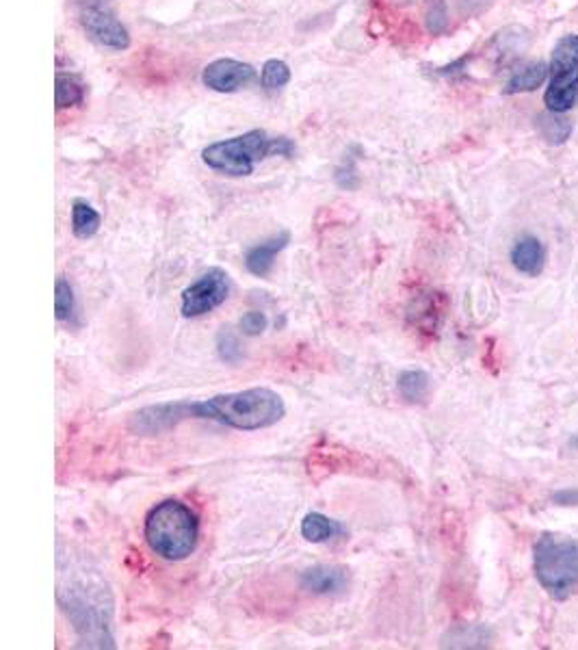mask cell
<instances>
[{"mask_svg": "<svg viewBox=\"0 0 578 650\" xmlns=\"http://www.w3.org/2000/svg\"><path fill=\"white\" fill-rule=\"evenodd\" d=\"M287 416L285 399L272 388H248L193 401V418L215 421L239 432H259Z\"/></svg>", "mask_w": 578, "mask_h": 650, "instance_id": "1", "label": "cell"}, {"mask_svg": "<svg viewBox=\"0 0 578 650\" xmlns=\"http://www.w3.org/2000/svg\"><path fill=\"white\" fill-rule=\"evenodd\" d=\"M294 143L289 137H272L263 128L248 130L243 135L215 141L202 150V161L213 170L230 178L252 176L256 165L272 159L294 154Z\"/></svg>", "mask_w": 578, "mask_h": 650, "instance_id": "2", "label": "cell"}, {"mask_svg": "<svg viewBox=\"0 0 578 650\" xmlns=\"http://www.w3.org/2000/svg\"><path fill=\"white\" fill-rule=\"evenodd\" d=\"M143 536L152 553L165 562H183L198 549L200 521L187 503L167 499L150 510Z\"/></svg>", "mask_w": 578, "mask_h": 650, "instance_id": "3", "label": "cell"}, {"mask_svg": "<svg viewBox=\"0 0 578 650\" xmlns=\"http://www.w3.org/2000/svg\"><path fill=\"white\" fill-rule=\"evenodd\" d=\"M67 599H61L63 610L72 618L85 647L89 649H113V636L109 632L111 603H104V590L91 588L89 584H76L65 590Z\"/></svg>", "mask_w": 578, "mask_h": 650, "instance_id": "4", "label": "cell"}, {"mask_svg": "<svg viewBox=\"0 0 578 650\" xmlns=\"http://www.w3.org/2000/svg\"><path fill=\"white\" fill-rule=\"evenodd\" d=\"M536 575L555 599H568L578 590V540L544 536L536 545Z\"/></svg>", "mask_w": 578, "mask_h": 650, "instance_id": "5", "label": "cell"}, {"mask_svg": "<svg viewBox=\"0 0 578 650\" xmlns=\"http://www.w3.org/2000/svg\"><path fill=\"white\" fill-rule=\"evenodd\" d=\"M549 67L551 87L544 98L546 109L566 113L578 100V35H566L557 41Z\"/></svg>", "mask_w": 578, "mask_h": 650, "instance_id": "6", "label": "cell"}, {"mask_svg": "<svg viewBox=\"0 0 578 650\" xmlns=\"http://www.w3.org/2000/svg\"><path fill=\"white\" fill-rule=\"evenodd\" d=\"M230 276L228 272L213 267L204 272L198 280H193L180 296V313L187 320L204 317L217 311L230 298Z\"/></svg>", "mask_w": 578, "mask_h": 650, "instance_id": "7", "label": "cell"}, {"mask_svg": "<svg viewBox=\"0 0 578 650\" xmlns=\"http://www.w3.org/2000/svg\"><path fill=\"white\" fill-rule=\"evenodd\" d=\"M78 22L85 33L100 46L111 50L130 48L128 28L117 20L106 0H78Z\"/></svg>", "mask_w": 578, "mask_h": 650, "instance_id": "8", "label": "cell"}, {"mask_svg": "<svg viewBox=\"0 0 578 650\" xmlns=\"http://www.w3.org/2000/svg\"><path fill=\"white\" fill-rule=\"evenodd\" d=\"M256 78V67L237 59H217L202 72V83L217 93H235Z\"/></svg>", "mask_w": 578, "mask_h": 650, "instance_id": "9", "label": "cell"}, {"mask_svg": "<svg viewBox=\"0 0 578 650\" xmlns=\"http://www.w3.org/2000/svg\"><path fill=\"white\" fill-rule=\"evenodd\" d=\"M193 418V401H176V403H159L150 405L135 414L133 423L139 432L159 434L176 427L178 423Z\"/></svg>", "mask_w": 578, "mask_h": 650, "instance_id": "10", "label": "cell"}, {"mask_svg": "<svg viewBox=\"0 0 578 650\" xmlns=\"http://www.w3.org/2000/svg\"><path fill=\"white\" fill-rule=\"evenodd\" d=\"M349 586V571L340 566H314L301 575V588L316 597L342 595Z\"/></svg>", "mask_w": 578, "mask_h": 650, "instance_id": "11", "label": "cell"}, {"mask_svg": "<svg viewBox=\"0 0 578 650\" xmlns=\"http://www.w3.org/2000/svg\"><path fill=\"white\" fill-rule=\"evenodd\" d=\"M290 233H278L274 237H269L267 241L254 246L248 250L246 254V267L252 276L256 278H267L274 267H276V259L289 248Z\"/></svg>", "mask_w": 578, "mask_h": 650, "instance_id": "12", "label": "cell"}, {"mask_svg": "<svg viewBox=\"0 0 578 650\" xmlns=\"http://www.w3.org/2000/svg\"><path fill=\"white\" fill-rule=\"evenodd\" d=\"M544 246L536 237H523L512 250V263L520 274L540 276L544 270Z\"/></svg>", "mask_w": 578, "mask_h": 650, "instance_id": "13", "label": "cell"}, {"mask_svg": "<svg viewBox=\"0 0 578 650\" xmlns=\"http://www.w3.org/2000/svg\"><path fill=\"white\" fill-rule=\"evenodd\" d=\"M342 534H344L342 525L338 521L321 514V512H310L301 521V536H303V540H307L312 545L329 542V540H334Z\"/></svg>", "mask_w": 578, "mask_h": 650, "instance_id": "14", "label": "cell"}, {"mask_svg": "<svg viewBox=\"0 0 578 650\" xmlns=\"http://www.w3.org/2000/svg\"><path fill=\"white\" fill-rule=\"evenodd\" d=\"M551 67L544 61H533L529 65H525L523 70H518L505 85V93L516 96V93H529L536 91L544 85V80L549 78Z\"/></svg>", "mask_w": 578, "mask_h": 650, "instance_id": "15", "label": "cell"}, {"mask_svg": "<svg viewBox=\"0 0 578 650\" xmlns=\"http://www.w3.org/2000/svg\"><path fill=\"white\" fill-rule=\"evenodd\" d=\"M85 100V87L83 83L65 72H56L54 76V107L56 111L72 109Z\"/></svg>", "mask_w": 578, "mask_h": 650, "instance_id": "16", "label": "cell"}, {"mask_svg": "<svg viewBox=\"0 0 578 650\" xmlns=\"http://www.w3.org/2000/svg\"><path fill=\"white\" fill-rule=\"evenodd\" d=\"M102 224L100 213L85 200H76L72 204V233L76 239H91L98 235Z\"/></svg>", "mask_w": 578, "mask_h": 650, "instance_id": "17", "label": "cell"}, {"mask_svg": "<svg viewBox=\"0 0 578 650\" xmlns=\"http://www.w3.org/2000/svg\"><path fill=\"white\" fill-rule=\"evenodd\" d=\"M397 388L401 392V397L410 403H420L429 397L431 390V377L425 371L412 368V371H403L399 373L397 379Z\"/></svg>", "mask_w": 578, "mask_h": 650, "instance_id": "18", "label": "cell"}, {"mask_svg": "<svg viewBox=\"0 0 578 650\" xmlns=\"http://www.w3.org/2000/svg\"><path fill=\"white\" fill-rule=\"evenodd\" d=\"M538 128L549 143H564L573 135V122L564 117V113L549 111L546 115L538 117Z\"/></svg>", "mask_w": 578, "mask_h": 650, "instance_id": "19", "label": "cell"}, {"mask_svg": "<svg viewBox=\"0 0 578 650\" xmlns=\"http://www.w3.org/2000/svg\"><path fill=\"white\" fill-rule=\"evenodd\" d=\"M290 83V67L282 59H269L261 70V85L267 91H278Z\"/></svg>", "mask_w": 578, "mask_h": 650, "instance_id": "20", "label": "cell"}, {"mask_svg": "<svg viewBox=\"0 0 578 650\" xmlns=\"http://www.w3.org/2000/svg\"><path fill=\"white\" fill-rule=\"evenodd\" d=\"M76 311L74 289L65 278H59L54 285V317L56 322H70Z\"/></svg>", "mask_w": 578, "mask_h": 650, "instance_id": "21", "label": "cell"}, {"mask_svg": "<svg viewBox=\"0 0 578 650\" xmlns=\"http://www.w3.org/2000/svg\"><path fill=\"white\" fill-rule=\"evenodd\" d=\"M438 300L440 298H436V293H434V298H427V300L418 302L416 309L410 311V320H414V324L418 325L423 332H429L438 325V315L436 313L431 315V311L438 309Z\"/></svg>", "mask_w": 578, "mask_h": 650, "instance_id": "22", "label": "cell"}, {"mask_svg": "<svg viewBox=\"0 0 578 650\" xmlns=\"http://www.w3.org/2000/svg\"><path fill=\"white\" fill-rule=\"evenodd\" d=\"M217 351H219V358L224 362H230V364H237L243 360V347L239 342V338L228 332V329H222L219 336H217Z\"/></svg>", "mask_w": 578, "mask_h": 650, "instance_id": "23", "label": "cell"}, {"mask_svg": "<svg viewBox=\"0 0 578 650\" xmlns=\"http://www.w3.org/2000/svg\"><path fill=\"white\" fill-rule=\"evenodd\" d=\"M267 325H269V320H267V315L261 313V311H250V313L243 315L241 322H239V327H241V332H243L246 336H261V334L267 329Z\"/></svg>", "mask_w": 578, "mask_h": 650, "instance_id": "24", "label": "cell"}, {"mask_svg": "<svg viewBox=\"0 0 578 650\" xmlns=\"http://www.w3.org/2000/svg\"><path fill=\"white\" fill-rule=\"evenodd\" d=\"M427 24H429V30L434 35L442 33L447 28V7L442 0H434L431 2V9L427 13Z\"/></svg>", "mask_w": 578, "mask_h": 650, "instance_id": "25", "label": "cell"}]
</instances>
